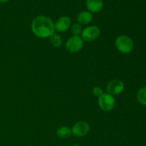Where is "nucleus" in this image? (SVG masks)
Returning <instances> with one entry per match:
<instances>
[{
    "mask_svg": "<svg viewBox=\"0 0 146 146\" xmlns=\"http://www.w3.org/2000/svg\"><path fill=\"white\" fill-rule=\"evenodd\" d=\"M33 33L39 38H49L55 32L54 23L46 16H38L31 22Z\"/></svg>",
    "mask_w": 146,
    "mask_h": 146,
    "instance_id": "f257e3e1",
    "label": "nucleus"
},
{
    "mask_svg": "<svg viewBox=\"0 0 146 146\" xmlns=\"http://www.w3.org/2000/svg\"><path fill=\"white\" fill-rule=\"evenodd\" d=\"M115 45L122 54H128L133 49L134 44L132 38L125 35H121L115 38Z\"/></svg>",
    "mask_w": 146,
    "mask_h": 146,
    "instance_id": "f03ea898",
    "label": "nucleus"
},
{
    "mask_svg": "<svg viewBox=\"0 0 146 146\" xmlns=\"http://www.w3.org/2000/svg\"><path fill=\"white\" fill-rule=\"evenodd\" d=\"M101 34V30L96 26H90L82 30L81 38L84 41L91 42L96 40Z\"/></svg>",
    "mask_w": 146,
    "mask_h": 146,
    "instance_id": "7ed1b4c3",
    "label": "nucleus"
},
{
    "mask_svg": "<svg viewBox=\"0 0 146 146\" xmlns=\"http://www.w3.org/2000/svg\"><path fill=\"white\" fill-rule=\"evenodd\" d=\"M115 105V98L111 94H104L98 98V106L100 108L104 111H111Z\"/></svg>",
    "mask_w": 146,
    "mask_h": 146,
    "instance_id": "20e7f679",
    "label": "nucleus"
},
{
    "mask_svg": "<svg viewBox=\"0 0 146 146\" xmlns=\"http://www.w3.org/2000/svg\"><path fill=\"white\" fill-rule=\"evenodd\" d=\"M84 46V40L81 36H72L67 40L66 48L70 53H77L82 49Z\"/></svg>",
    "mask_w": 146,
    "mask_h": 146,
    "instance_id": "39448f33",
    "label": "nucleus"
},
{
    "mask_svg": "<svg viewBox=\"0 0 146 146\" xmlns=\"http://www.w3.org/2000/svg\"><path fill=\"white\" fill-rule=\"evenodd\" d=\"M124 84L119 79H113L108 84L106 90L108 94L112 96L119 95L123 91Z\"/></svg>",
    "mask_w": 146,
    "mask_h": 146,
    "instance_id": "423d86ee",
    "label": "nucleus"
},
{
    "mask_svg": "<svg viewBox=\"0 0 146 146\" xmlns=\"http://www.w3.org/2000/svg\"><path fill=\"white\" fill-rule=\"evenodd\" d=\"M90 129V126L88 123L86 121H78L74 125L73 128H71L72 134L76 137H81L84 136L88 133Z\"/></svg>",
    "mask_w": 146,
    "mask_h": 146,
    "instance_id": "0eeeda50",
    "label": "nucleus"
},
{
    "mask_svg": "<svg viewBox=\"0 0 146 146\" xmlns=\"http://www.w3.org/2000/svg\"><path fill=\"white\" fill-rule=\"evenodd\" d=\"M71 19L66 16H64L60 17L56 21V24H54L55 31H56L57 32H64L71 27Z\"/></svg>",
    "mask_w": 146,
    "mask_h": 146,
    "instance_id": "6e6552de",
    "label": "nucleus"
},
{
    "mask_svg": "<svg viewBox=\"0 0 146 146\" xmlns=\"http://www.w3.org/2000/svg\"><path fill=\"white\" fill-rule=\"evenodd\" d=\"M86 7L88 11L92 13H98L103 9V0H86Z\"/></svg>",
    "mask_w": 146,
    "mask_h": 146,
    "instance_id": "1a4fd4ad",
    "label": "nucleus"
},
{
    "mask_svg": "<svg viewBox=\"0 0 146 146\" xmlns=\"http://www.w3.org/2000/svg\"><path fill=\"white\" fill-rule=\"evenodd\" d=\"M93 19H94V16H93L92 13L90 11H81L77 16V21L78 24H88L92 21Z\"/></svg>",
    "mask_w": 146,
    "mask_h": 146,
    "instance_id": "9d476101",
    "label": "nucleus"
},
{
    "mask_svg": "<svg viewBox=\"0 0 146 146\" xmlns=\"http://www.w3.org/2000/svg\"><path fill=\"white\" fill-rule=\"evenodd\" d=\"M56 134L58 137L61 139H67L72 134V131L70 128L67 126H61L57 130Z\"/></svg>",
    "mask_w": 146,
    "mask_h": 146,
    "instance_id": "9b49d317",
    "label": "nucleus"
},
{
    "mask_svg": "<svg viewBox=\"0 0 146 146\" xmlns=\"http://www.w3.org/2000/svg\"><path fill=\"white\" fill-rule=\"evenodd\" d=\"M49 41L51 44H52L53 46L54 47H60L62 45V38L61 36L58 34L54 32L51 36L49 37Z\"/></svg>",
    "mask_w": 146,
    "mask_h": 146,
    "instance_id": "f8f14e48",
    "label": "nucleus"
},
{
    "mask_svg": "<svg viewBox=\"0 0 146 146\" xmlns=\"http://www.w3.org/2000/svg\"><path fill=\"white\" fill-rule=\"evenodd\" d=\"M137 99L140 104L143 106H146V86L143 87L138 91Z\"/></svg>",
    "mask_w": 146,
    "mask_h": 146,
    "instance_id": "ddd939ff",
    "label": "nucleus"
},
{
    "mask_svg": "<svg viewBox=\"0 0 146 146\" xmlns=\"http://www.w3.org/2000/svg\"><path fill=\"white\" fill-rule=\"evenodd\" d=\"M71 33L73 34V36H80L82 32V27L80 24L77 23H74L72 26H71Z\"/></svg>",
    "mask_w": 146,
    "mask_h": 146,
    "instance_id": "4468645a",
    "label": "nucleus"
},
{
    "mask_svg": "<svg viewBox=\"0 0 146 146\" xmlns=\"http://www.w3.org/2000/svg\"><path fill=\"white\" fill-rule=\"evenodd\" d=\"M93 94H94V96L99 98L100 96H101L104 94V92H103V90L100 87L96 86L94 87V89H93Z\"/></svg>",
    "mask_w": 146,
    "mask_h": 146,
    "instance_id": "2eb2a0df",
    "label": "nucleus"
},
{
    "mask_svg": "<svg viewBox=\"0 0 146 146\" xmlns=\"http://www.w3.org/2000/svg\"><path fill=\"white\" fill-rule=\"evenodd\" d=\"M9 0H0V2L1 3H5V2H7V1H9Z\"/></svg>",
    "mask_w": 146,
    "mask_h": 146,
    "instance_id": "dca6fc26",
    "label": "nucleus"
},
{
    "mask_svg": "<svg viewBox=\"0 0 146 146\" xmlns=\"http://www.w3.org/2000/svg\"><path fill=\"white\" fill-rule=\"evenodd\" d=\"M72 146H80L79 145H77V144H75V145H72Z\"/></svg>",
    "mask_w": 146,
    "mask_h": 146,
    "instance_id": "f3484780",
    "label": "nucleus"
}]
</instances>
